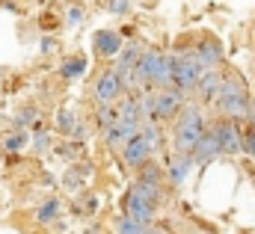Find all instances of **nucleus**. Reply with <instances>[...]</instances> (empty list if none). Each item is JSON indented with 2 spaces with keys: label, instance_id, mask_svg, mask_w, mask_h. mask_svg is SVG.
Masks as SVG:
<instances>
[{
  "label": "nucleus",
  "instance_id": "f257e3e1",
  "mask_svg": "<svg viewBox=\"0 0 255 234\" xmlns=\"http://www.w3.org/2000/svg\"><path fill=\"white\" fill-rule=\"evenodd\" d=\"M157 205H160V187H154V184L136 181L125 196V214L139 223H151L157 214Z\"/></svg>",
  "mask_w": 255,
  "mask_h": 234
},
{
  "label": "nucleus",
  "instance_id": "f03ea898",
  "mask_svg": "<svg viewBox=\"0 0 255 234\" xmlns=\"http://www.w3.org/2000/svg\"><path fill=\"white\" fill-rule=\"evenodd\" d=\"M205 116L199 113V107H184L178 113L175 124V154H193V148L199 145V139L205 136Z\"/></svg>",
  "mask_w": 255,
  "mask_h": 234
},
{
  "label": "nucleus",
  "instance_id": "7ed1b4c3",
  "mask_svg": "<svg viewBox=\"0 0 255 234\" xmlns=\"http://www.w3.org/2000/svg\"><path fill=\"white\" fill-rule=\"evenodd\" d=\"M220 110L226 118H247L253 110V101H250V92L241 80H232L226 77L223 80V89H220V98H217Z\"/></svg>",
  "mask_w": 255,
  "mask_h": 234
},
{
  "label": "nucleus",
  "instance_id": "20e7f679",
  "mask_svg": "<svg viewBox=\"0 0 255 234\" xmlns=\"http://www.w3.org/2000/svg\"><path fill=\"white\" fill-rule=\"evenodd\" d=\"M172 57V86L181 89V92H190L196 89L205 65L196 59V54H169Z\"/></svg>",
  "mask_w": 255,
  "mask_h": 234
},
{
  "label": "nucleus",
  "instance_id": "39448f33",
  "mask_svg": "<svg viewBox=\"0 0 255 234\" xmlns=\"http://www.w3.org/2000/svg\"><path fill=\"white\" fill-rule=\"evenodd\" d=\"M184 110V92L181 89H160L157 95H151V116L154 121H169Z\"/></svg>",
  "mask_w": 255,
  "mask_h": 234
},
{
  "label": "nucleus",
  "instance_id": "423d86ee",
  "mask_svg": "<svg viewBox=\"0 0 255 234\" xmlns=\"http://www.w3.org/2000/svg\"><path fill=\"white\" fill-rule=\"evenodd\" d=\"M122 95H125V83H122L119 71H116V68H107V71L98 77V83H95V98H98V104H119Z\"/></svg>",
  "mask_w": 255,
  "mask_h": 234
},
{
  "label": "nucleus",
  "instance_id": "0eeeda50",
  "mask_svg": "<svg viewBox=\"0 0 255 234\" xmlns=\"http://www.w3.org/2000/svg\"><path fill=\"white\" fill-rule=\"evenodd\" d=\"M139 130H142V121H139V118L119 116L110 127H107V130H104V139H107V145H110V148H125V142H128V139H133Z\"/></svg>",
  "mask_w": 255,
  "mask_h": 234
},
{
  "label": "nucleus",
  "instance_id": "6e6552de",
  "mask_svg": "<svg viewBox=\"0 0 255 234\" xmlns=\"http://www.w3.org/2000/svg\"><path fill=\"white\" fill-rule=\"evenodd\" d=\"M214 133H217V139H220L223 154H241V151H244V133L238 130L235 118L217 121V124H214Z\"/></svg>",
  "mask_w": 255,
  "mask_h": 234
},
{
  "label": "nucleus",
  "instance_id": "1a4fd4ad",
  "mask_svg": "<svg viewBox=\"0 0 255 234\" xmlns=\"http://www.w3.org/2000/svg\"><path fill=\"white\" fill-rule=\"evenodd\" d=\"M148 157H151V148H148V142H145L142 133H136L133 139H128L125 148H122V160H125L130 169H139Z\"/></svg>",
  "mask_w": 255,
  "mask_h": 234
},
{
  "label": "nucleus",
  "instance_id": "9d476101",
  "mask_svg": "<svg viewBox=\"0 0 255 234\" xmlns=\"http://www.w3.org/2000/svg\"><path fill=\"white\" fill-rule=\"evenodd\" d=\"M223 74H220V68H205L202 71V77H199V83H196V92L202 95V101H217L220 98V89H223Z\"/></svg>",
  "mask_w": 255,
  "mask_h": 234
},
{
  "label": "nucleus",
  "instance_id": "9b49d317",
  "mask_svg": "<svg viewBox=\"0 0 255 234\" xmlns=\"http://www.w3.org/2000/svg\"><path fill=\"white\" fill-rule=\"evenodd\" d=\"M220 154H223V148H220V139H217V133H214V127H211V130H205V136H202L199 145L193 148V160H196L199 166H205V163L217 160Z\"/></svg>",
  "mask_w": 255,
  "mask_h": 234
},
{
  "label": "nucleus",
  "instance_id": "f8f14e48",
  "mask_svg": "<svg viewBox=\"0 0 255 234\" xmlns=\"http://www.w3.org/2000/svg\"><path fill=\"white\" fill-rule=\"evenodd\" d=\"M92 48L98 57H116L122 51V36L116 30H98L92 36Z\"/></svg>",
  "mask_w": 255,
  "mask_h": 234
},
{
  "label": "nucleus",
  "instance_id": "ddd939ff",
  "mask_svg": "<svg viewBox=\"0 0 255 234\" xmlns=\"http://www.w3.org/2000/svg\"><path fill=\"white\" fill-rule=\"evenodd\" d=\"M196 59L205 65V68H217L223 62V48L217 39H202L199 48H196Z\"/></svg>",
  "mask_w": 255,
  "mask_h": 234
},
{
  "label": "nucleus",
  "instance_id": "4468645a",
  "mask_svg": "<svg viewBox=\"0 0 255 234\" xmlns=\"http://www.w3.org/2000/svg\"><path fill=\"white\" fill-rule=\"evenodd\" d=\"M193 154H175V160H172V166H169V178H172V184H184V178L190 175L193 169Z\"/></svg>",
  "mask_w": 255,
  "mask_h": 234
},
{
  "label": "nucleus",
  "instance_id": "2eb2a0df",
  "mask_svg": "<svg viewBox=\"0 0 255 234\" xmlns=\"http://www.w3.org/2000/svg\"><path fill=\"white\" fill-rule=\"evenodd\" d=\"M139 181H142V184H154V187H160V181H163V169H160L157 163L145 160V163L139 166Z\"/></svg>",
  "mask_w": 255,
  "mask_h": 234
},
{
  "label": "nucleus",
  "instance_id": "dca6fc26",
  "mask_svg": "<svg viewBox=\"0 0 255 234\" xmlns=\"http://www.w3.org/2000/svg\"><path fill=\"white\" fill-rule=\"evenodd\" d=\"M145 232H148V223H139L128 214L119 220V234H145Z\"/></svg>",
  "mask_w": 255,
  "mask_h": 234
},
{
  "label": "nucleus",
  "instance_id": "f3484780",
  "mask_svg": "<svg viewBox=\"0 0 255 234\" xmlns=\"http://www.w3.org/2000/svg\"><path fill=\"white\" fill-rule=\"evenodd\" d=\"M86 71V59L83 57H71L63 62V77H80Z\"/></svg>",
  "mask_w": 255,
  "mask_h": 234
},
{
  "label": "nucleus",
  "instance_id": "a211bd4d",
  "mask_svg": "<svg viewBox=\"0 0 255 234\" xmlns=\"http://www.w3.org/2000/svg\"><path fill=\"white\" fill-rule=\"evenodd\" d=\"M57 211H60V205H57V199H51L48 205L39 208V223H51V220L57 217Z\"/></svg>",
  "mask_w": 255,
  "mask_h": 234
},
{
  "label": "nucleus",
  "instance_id": "6ab92c4d",
  "mask_svg": "<svg viewBox=\"0 0 255 234\" xmlns=\"http://www.w3.org/2000/svg\"><path fill=\"white\" fill-rule=\"evenodd\" d=\"M57 127H60L63 133H71V130H74V113H71V110H60V116H57Z\"/></svg>",
  "mask_w": 255,
  "mask_h": 234
},
{
  "label": "nucleus",
  "instance_id": "aec40b11",
  "mask_svg": "<svg viewBox=\"0 0 255 234\" xmlns=\"http://www.w3.org/2000/svg\"><path fill=\"white\" fill-rule=\"evenodd\" d=\"M24 145H27V136H24V133H12V136L6 139V148H9V151H21Z\"/></svg>",
  "mask_w": 255,
  "mask_h": 234
},
{
  "label": "nucleus",
  "instance_id": "412c9836",
  "mask_svg": "<svg viewBox=\"0 0 255 234\" xmlns=\"http://www.w3.org/2000/svg\"><path fill=\"white\" fill-rule=\"evenodd\" d=\"M33 142H36V151H45V148H48V142H51V136H48L45 130H36Z\"/></svg>",
  "mask_w": 255,
  "mask_h": 234
},
{
  "label": "nucleus",
  "instance_id": "4be33fe9",
  "mask_svg": "<svg viewBox=\"0 0 255 234\" xmlns=\"http://www.w3.org/2000/svg\"><path fill=\"white\" fill-rule=\"evenodd\" d=\"M244 151H247L250 157H255V127L247 133V136H244Z\"/></svg>",
  "mask_w": 255,
  "mask_h": 234
},
{
  "label": "nucleus",
  "instance_id": "5701e85b",
  "mask_svg": "<svg viewBox=\"0 0 255 234\" xmlns=\"http://www.w3.org/2000/svg\"><path fill=\"white\" fill-rule=\"evenodd\" d=\"M145 234H166V232H163V229H151V226H148V232H145Z\"/></svg>",
  "mask_w": 255,
  "mask_h": 234
},
{
  "label": "nucleus",
  "instance_id": "b1692460",
  "mask_svg": "<svg viewBox=\"0 0 255 234\" xmlns=\"http://www.w3.org/2000/svg\"><path fill=\"white\" fill-rule=\"evenodd\" d=\"M250 121H253V127H255V104H253V110H250Z\"/></svg>",
  "mask_w": 255,
  "mask_h": 234
},
{
  "label": "nucleus",
  "instance_id": "393cba45",
  "mask_svg": "<svg viewBox=\"0 0 255 234\" xmlns=\"http://www.w3.org/2000/svg\"><path fill=\"white\" fill-rule=\"evenodd\" d=\"M205 234H217V232H205Z\"/></svg>",
  "mask_w": 255,
  "mask_h": 234
}]
</instances>
